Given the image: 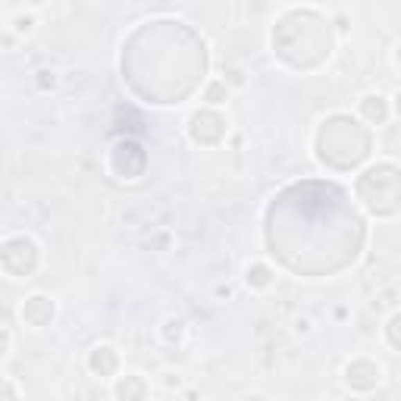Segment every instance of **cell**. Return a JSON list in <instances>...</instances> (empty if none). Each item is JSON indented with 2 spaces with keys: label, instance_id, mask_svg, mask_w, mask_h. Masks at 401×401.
I'll return each mask as SVG.
<instances>
[{
  "label": "cell",
  "instance_id": "cell-1",
  "mask_svg": "<svg viewBox=\"0 0 401 401\" xmlns=\"http://www.w3.org/2000/svg\"><path fill=\"white\" fill-rule=\"evenodd\" d=\"M382 370L376 367L373 361H351L345 364V382H348L351 389H357V392H367V389H373L376 382H380Z\"/></svg>",
  "mask_w": 401,
  "mask_h": 401
},
{
  "label": "cell",
  "instance_id": "cell-2",
  "mask_svg": "<svg viewBox=\"0 0 401 401\" xmlns=\"http://www.w3.org/2000/svg\"><path fill=\"white\" fill-rule=\"evenodd\" d=\"M22 320L32 326H47L53 320V301L47 295H32L22 304Z\"/></svg>",
  "mask_w": 401,
  "mask_h": 401
},
{
  "label": "cell",
  "instance_id": "cell-3",
  "mask_svg": "<svg viewBox=\"0 0 401 401\" xmlns=\"http://www.w3.org/2000/svg\"><path fill=\"white\" fill-rule=\"evenodd\" d=\"M88 367H91L94 376H113L119 367V357L110 345H98V348H91V355H88Z\"/></svg>",
  "mask_w": 401,
  "mask_h": 401
},
{
  "label": "cell",
  "instance_id": "cell-4",
  "mask_svg": "<svg viewBox=\"0 0 401 401\" xmlns=\"http://www.w3.org/2000/svg\"><path fill=\"white\" fill-rule=\"evenodd\" d=\"M361 113L370 119V123H386L389 119V104H386V98H380V94H367V98L361 100Z\"/></svg>",
  "mask_w": 401,
  "mask_h": 401
},
{
  "label": "cell",
  "instance_id": "cell-5",
  "mask_svg": "<svg viewBox=\"0 0 401 401\" xmlns=\"http://www.w3.org/2000/svg\"><path fill=\"white\" fill-rule=\"evenodd\" d=\"M116 395L119 398H141V395H148V386L141 382V376H125L116 382Z\"/></svg>",
  "mask_w": 401,
  "mask_h": 401
},
{
  "label": "cell",
  "instance_id": "cell-6",
  "mask_svg": "<svg viewBox=\"0 0 401 401\" xmlns=\"http://www.w3.org/2000/svg\"><path fill=\"white\" fill-rule=\"evenodd\" d=\"M270 283H273L270 267H263V263H251V267H248V285H254V289H267Z\"/></svg>",
  "mask_w": 401,
  "mask_h": 401
},
{
  "label": "cell",
  "instance_id": "cell-7",
  "mask_svg": "<svg viewBox=\"0 0 401 401\" xmlns=\"http://www.w3.org/2000/svg\"><path fill=\"white\" fill-rule=\"evenodd\" d=\"M226 94H229V88H226V82H213V85H207L204 91V100L207 104H223Z\"/></svg>",
  "mask_w": 401,
  "mask_h": 401
},
{
  "label": "cell",
  "instance_id": "cell-8",
  "mask_svg": "<svg viewBox=\"0 0 401 401\" xmlns=\"http://www.w3.org/2000/svg\"><path fill=\"white\" fill-rule=\"evenodd\" d=\"M13 26H16V32H32V26H35V19H32V16H16V19H13Z\"/></svg>",
  "mask_w": 401,
  "mask_h": 401
},
{
  "label": "cell",
  "instance_id": "cell-9",
  "mask_svg": "<svg viewBox=\"0 0 401 401\" xmlns=\"http://www.w3.org/2000/svg\"><path fill=\"white\" fill-rule=\"evenodd\" d=\"M395 326H398V314H395L392 320H389V345H392V348H398V336H395Z\"/></svg>",
  "mask_w": 401,
  "mask_h": 401
},
{
  "label": "cell",
  "instance_id": "cell-10",
  "mask_svg": "<svg viewBox=\"0 0 401 401\" xmlns=\"http://www.w3.org/2000/svg\"><path fill=\"white\" fill-rule=\"evenodd\" d=\"M38 75H41V79H38V85H41V88H47V85L53 88V82H57V79H53V73H51V69H41Z\"/></svg>",
  "mask_w": 401,
  "mask_h": 401
},
{
  "label": "cell",
  "instance_id": "cell-11",
  "mask_svg": "<svg viewBox=\"0 0 401 401\" xmlns=\"http://www.w3.org/2000/svg\"><path fill=\"white\" fill-rule=\"evenodd\" d=\"M0 395H10V398H16V395H19V389H16V386H10V382H3V380H0Z\"/></svg>",
  "mask_w": 401,
  "mask_h": 401
},
{
  "label": "cell",
  "instance_id": "cell-12",
  "mask_svg": "<svg viewBox=\"0 0 401 401\" xmlns=\"http://www.w3.org/2000/svg\"><path fill=\"white\" fill-rule=\"evenodd\" d=\"M7 348H10V336L3 332V329H0V357L7 355Z\"/></svg>",
  "mask_w": 401,
  "mask_h": 401
},
{
  "label": "cell",
  "instance_id": "cell-13",
  "mask_svg": "<svg viewBox=\"0 0 401 401\" xmlns=\"http://www.w3.org/2000/svg\"><path fill=\"white\" fill-rule=\"evenodd\" d=\"M298 332H308V329H310V320H298Z\"/></svg>",
  "mask_w": 401,
  "mask_h": 401
},
{
  "label": "cell",
  "instance_id": "cell-14",
  "mask_svg": "<svg viewBox=\"0 0 401 401\" xmlns=\"http://www.w3.org/2000/svg\"><path fill=\"white\" fill-rule=\"evenodd\" d=\"M32 3H38V7H41V3H44V0H32Z\"/></svg>",
  "mask_w": 401,
  "mask_h": 401
}]
</instances>
